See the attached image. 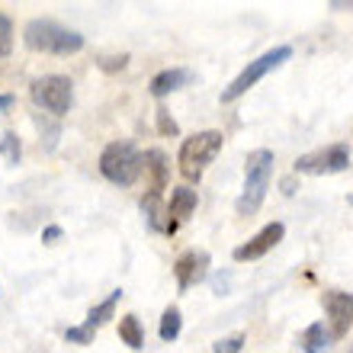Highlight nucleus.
Here are the masks:
<instances>
[{
    "instance_id": "obj_21",
    "label": "nucleus",
    "mask_w": 353,
    "mask_h": 353,
    "mask_svg": "<svg viewBox=\"0 0 353 353\" xmlns=\"http://www.w3.org/2000/svg\"><path fill=\"white\" fill-rule=\"evenodd\" d=\"M36 125H39V132L46 135V151H52L58 145V135H61V125L58 122H48L46 116H36Z\"/></svg>"
},
{
    "instance_id": "obj_12",
    "label": "nucleus",
    "mask_w": 353,
    "mask_h": 353,
    "mask_svg": "<svg viewBox=\"0 0 353 353\" xmlns=\"http://www.w3.org/2000/svg\"><path fill=\"white\" fill-rule=\"evenodd\" d=\"M193 81V71H186V68H168V71H158V74L151 77V97H158V100H164L168 93H176L180 87H186Z\"/></svg>"
},
{
    "instance_id": "obj_24",
    "label": "nucleus",
    "mask_w": 353,
    "mask_h": 353,
    "mask_svg": "<svg viewBox=\"0 0 353 353\" xmlns=\"http://www.w3.org/2000/svg\"><path fill=\"white\" fill-rule=\"evenodd\" d=\"M129 65V55L122 52V55H100L97 58V68L100 71H122V68Z\"/></svg>"
},
{
    "instance_id": "obj_11",
    "label": "nucleus",
    "mask_w": 353,
    "mask_h": 353,
    "mask_svg": "<svg viewBox=\"0 0 353 353\" xmlns=\"http://www.w3.org/2000/svg\"><path fill=\"white\" fill-rule=\"evenodd\" d=\"M196 205H199L196 190L176 186L174 193H170V203H168V234H174L176 228H180V222H186V219L196 212Z\"/></svg>"
},
{
    "instance_id": "obj_6",
    "label": "nucleus",
    "mask_w": 353,
    "mask_h": 353,
    "mask_svg": "<svg viewBox=\"0 0 353 353\" xmlns=\"http://www.w3.org/2000/svg\"><path fill=\"white\" fill-rule=\"evenodd\" d=\"M32 103H36L39 110H46L48 116H55L61 119L68 110H71V103H74V84H71V77L65 74H46V77H36L32 87Z\"/></svg>"
},
{
    "instance_id": "obj_29",
    "label": "nucleus",
    "mask_w": 353,
    "mask_h": 353,
    "mask_svg": "<svg viewBox=\"0 0 353 353\" xmlns=\"http://www.w3.org/2000/svg\"><path fill=\"white\" fill-rule=\"evenodd\" d=\"M331 10H353V3H344V0H334V3H331Z\"/></svg>"
},
{
    "instance_id": "obj_5",
    "label": "nucleus",
    "mask_w": 353,
    "mask_h": 353,
    "mask_svg": "<svg viewBox=\"0 0 353 353\" xmlns=\"http://www.w3.org/2000/svg\"><path fill=\"white\" fill-rule=\"evenodd\" d=\"M289 58H292V48H289V46H276V48H270V52H263L257 61H251L241 74L234 77L232 84L225 87V90H222V103H234L238 97H244V93L251 90L257 81H263V77H267L270 71H276L279 65H286Z\"/></svg>"
},
{
    "instance_id": "obj_25",
    "label": "nucleus",
    "mask_w": 353,
    "mask_h": 353,
    "mask_svg": "<svg viewBox=\"0 0 353 353\" xmlns=\"http://www.w3.org/2000/svg\"><path fill=\"white\" fill-rule=\"evenodd\" d=\"M154 116H158V132H161V135H180V125H176L174 116H170L164 106H158V112H154Z\"/></svg>"
},
{
    "instance_id": "obj_15",
    "label": "nucleus",
    "mask_w": 353,
    "mask_h": 353,
    "mask_svg": "<svg viewBox=\"0 0 353 353\" xmlns=\"http://www.w3.org/2000/svg\"><path fill=\"white\" fill-rule=\"evenodd\" d=\"M331 344H334V337H331V331H327L321 321L308 325L305 331H302V337H299V347H302L305 353H327Z\"/></svg>"
},
{
    "instance_id": "obj_1",
    "label": "nucleus",
    "mask_w": 353,
    "mask_h": 353,
    "mask_svg": "<svg viewBox=\"0 0 353 353\" xmlns=\"http://www.w3.org/2000/svg\"><path fill=\"white\" fill-rule=\"evenodd\" d=\"M273 151L270 148H257L248 154L244 161V190L234 203V212L238 215H254L257 209L263 205L267 199V190H270V180H273Z\"/></svg>"
},
{
    "instance_id": "obj_9",
    "label": "nucleus",
    "mask_w": 353,
    "mask_h": 353,
    "mask_svg": "<svg viewBox=\"0 0 353 353\" xmlns=\"http://www.w3.org/2000/svg\"><path fill=\"white\" fill-rule=\"evenodd\" d=\"M283 234H286V225H283V222L263 225V228L254 234L251 241H244V244H238V248H234L232 257L238 263H244V261H261L263 254H270L279 241H283Z\"/></svg>"
},
{
    "instance_id": "obj_30",
    "label": "nucleus",
    "mask_w": 353,
    "mask_h": 353,
    "mask_svg": "<svg viewBox=\"0 0 353 353\" xmlns=\"http://www.w3.org/2000/svg\"><path fill=\"white\" fill-rule=\"evenodd\" d=\"M350 353H353V347H350Z\"/></svg>"
},
{
    "instance_id": "obj_2",
    "label": "nucleus",
    "mask_w": 353,
    "mask_h": 353,
    "mask_svg": "<svg viewBox=\"0 0 353 353\" xmlns=\"http://www.w3.org/2000/svg\"><path fill=\"white\" fill-rule=\"evenodd\" d=\"M23 42L32 52H46V55H77L84 48V36L55 19H29L23 29Z\"/></svg>"
},
{
    "instance_id": "obj_18",
    "label": "nucleus",
    "mask_w": 353,
    "mask_h": 353,
    "mask_svg": "<svg viewBox=\"0 0 353 353\" xmlns=\"http://www.w3.org/2000/svg\"><path fill=\"white\" fill-rule=\"evenodd\" d=\"M180 327H183V315H180V308L170 305L164 315H161V327H158V334L164 344H170V341H176L180 337Z\"/></svg>"
},
{
    "instance_id": "obj_16",
    "label": "nucleus",
    "mask_w": 353,
    "mask_h": 353,
    "mask_svg": "<svg viewBox=\"0 0 353 353\" xmlns=\"http://www.w3.org/2000/svg\"><path fill=\"white\" fill-rule=\"evenodd\" d=\"M119 299H122V289H112L110 296L103 299L100 305H93L90 312H87V321L84 325L90 327V331H97V327H103L106 321H110L112 315H116V305H119Z\"/></svg>"
},
{
    "instance_id": "obj_3",
    "label": "nucleus",
    "mask_w": 353,
    "mask_h": 353,
    "mask_svg": "<svg viewBox=\"0 0 353 353\" xmlns=\"http://www.w3.org/2000/svg\"><path fill=\"white\" fill-rule=\"evenodd\" d=\"M222 132L215 129H205V132H196L190 139H183L180 145V154H176V164H180V174L190 180V183H199L205 174V168L215 161V154L222 151Z\"/></svg>"
},
{
    "instance_id": "obj_10",
    "label": "nucleus",
    "mask_w": 353,
    "mask_h": 353,
    "mask_svg": "<svg viewBox=\"0 0 353 353\" xmlns=\"http://www.w3.org/2000/svg\"><path fill=\"white\" fill-rule=\"evenodd\" d=\"M209 263H212V257H209V251H183L180 257H176L174 263V276H176V286L180 289H190L196 286L199 279H205V273H209Z\"/></svg>"
},
{
    "instance_id": "obj_13",
    "label": "nucleus",
    "mask_w": 353,
    "mask_h": 353,
    "mask_svg": "<svg viewBox=\"0 0 353 353\" xmlns=\"http://www.w3.org/2000/svg\"><path fill=\"white\" fill-rule=\"evenodd\" d=\"M168 154L161 148L145 151V176H148V193H161L168 186Z\"/></svg>"
},
{
    "instance_id": "obj_4",
    "label": "nucleus",
    "mask_w": 353,
    "mask_h": 353,
    "mask_svg": "<svg viewBox=\"0 0 353 353\" xmlns=\"http://www.w3.org/2000/svg\"><path fill=\"white\" fill-rule=\"evenodd\" d=\"M100 174L116 186H132L145 174V154L129 141H112L100 154Z\"/></svg>"
},
{
    "instance_id": "obj_17",
    "label": "nucleus",
    "mask_w": 353,
    "mask_h": 353,
    "mask_svg": "<svg viewBox=\"0 0 353 353\" xmlns=\"http://www.w3.org/2000/svg\"><path fill=\"white\" fill-rule=\"evenodd\" d=\"M119 341L125 347H132V350H141V347H145V331H141L139 315L119 318Z\"/></svg>"
},
{
    "instance_id": "obj_8",
    "label": "nucleus",
    "mask_w": 353,
    "mask_h": 353,
    "mask_svg": "<svg viewBox=\"0 0 353 353\" xmlns=\"http://www.w3.org/2000/svg\"><path fill=\"white\" fill-rule=\"evenodd\" d=\"M321 305H325L327 331H331V337H334V341L347 337V331H350V325H353V292L331 289V292H325Z\"/></svg>"
},
{
    "instance_id": "obj_22",
    "label": "nucleus",
    "mask_w": 353,
    "mask_h": 353,
    "mask_svg": "<svg viewBox=\"0 0 353 353\" xmlns=\"http://www.w3.org/2000/svg\"><path fill=\"white\" fill-rule=\"evenodd\" d=\"M93 334H97V331H90L87 325H77V327H68L65 331V341L68 344H77V347H87V344H93Z\"/></svg>"
},
{
    "instance_id": "obj_26",
    "label": "nucleus",
    "mask_w": 353,
    "mask_h": 353,
    "mask_svg": "<svg viewBox=\"0 0 353 353\" xmlns=\"http://www.w3.org/2000/svg\"><path fill=\"white\" fill-rule=\"evenodd\" d=\"M58 238H61V228H58V225H48V228H42V241H46V244H55Z\"/></svg>"
},
{
    "instance_id": "obj_20",
    "label": "nucleus",
    "mask_w": 353,
    "mask_h": 353,
    "mask_svg": "<svg viewBox=\"0 0 353 353\" xmlns=\"http://www.w3.org/2000/svg\"><path fill=\"white\" fill-rule=\"evenodd\" d=\"M10 52H13V19L0 13V58H7Z\"/></svg>"
},
{
    "instance_id": "obj_7",
    "label": "nucleus",
    "mask_w": 353,
    "mask_h": 353,
    "mask_svg": "<svg viewBox=\"0 0 353 353\" xmlns=\"http://www.w3.org/2000/svg\"><path fill=\"white\" fill-rule=\"evenodd\" d=\"M350 168V145H327V148L308 151L296 161V174H312V176H327L341 174Z\"/></svg>"
},
{
    "instance_id": "obj_28",
    "label": "nucleus",
    "mask_w": 353,
    "mask_h": 353,
    "mask_svg": "<svg viewBox=\"0 0 353 353\" xmlns=\"http://www.w3.org/2000/svg\"><path fill=\"white\" fill-rule=\"evenodd\" d=\"M283 193H286V196L296 193V180H292V176H289V180H283Z\"/></svg>"
},
{
    "instance_id": "obj_23",
    "label": "nucleus",
    "mask_w": 353,
    "mask_h": 353,
    "mask_svg": "<svg viewBox=\"0 0 353 353\" xmlns=\"http://www.w3.org/2000/svg\"><path fill=\"white\" fill-rule=\"evenodd\" d=\"M244 334H232V337H222V341H215L212 353H241L244 350Z\"/></svg>"
},
{
    "instance_id": "obj_27",
    "label": "nucleus",
    "mask_w": 353,
    "mask_h": 353,
    "mask_svg": "<svg viewBox=\"0 0 353 353\" xmlns=\"http://www.w3.org/2000/svg\"><path fill=\"white\" fill-rule=\"evenodd\" d=\"M13 103H17V97H10V93H0V112H7Z\"/></svg>"
},
{
    "instance_id": "obj_19",
    "label": "nucleus",
    "mask_w": 353,
    "mask_h": 353,
    "mask_svg": "<svg viewBox=\"0 0 353 353\" xmlns=\"http://www.w3.org/2000/svg\"><path fill=\"white\" fill-rule=\"evenodd\" d=\"M0 154L7 158V164H19V158H23V145H19L17 132H3V139H0Z\"/></svg>"
},
{
    "instance_id": "obj_14",
    "label": "nucleus",
    "mask_w": 353,
    "mask_h": 353,
    "mask_svg": "<svg viewBox=\"0 0 353 353\" xmlns=\"http://www.w3.org/2000/svg\"><path fill=\"white\" fill-rule=\"evenodd\" d=\"M141 215H145V222H148L151 232L168 234V205L161 203V193H145V199H141Z\"/></svg>"
}]
</instances>
